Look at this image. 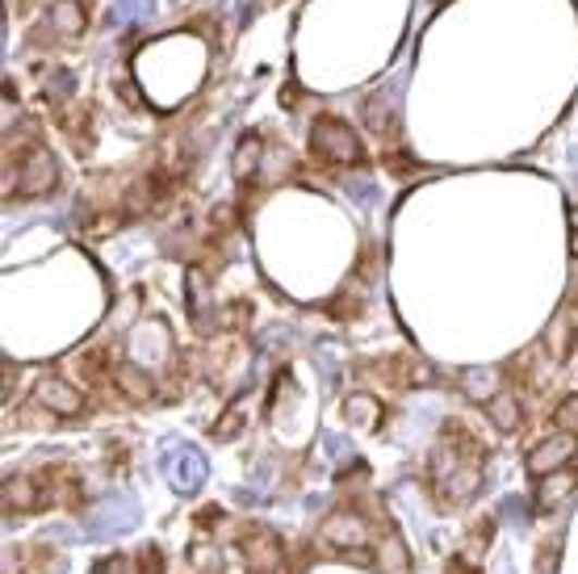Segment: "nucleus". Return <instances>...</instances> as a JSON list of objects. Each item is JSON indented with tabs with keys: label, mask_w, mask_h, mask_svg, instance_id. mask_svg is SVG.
<instances>
[{
	"label": "nucleus",
	"mask_w": 578,
	"mask_h": 574,
	"mask_svg": "<svg viewBox=\"0 0 578 574\" xmlns=\"http://www.w3.org/2000/svg\"><path fill=\"white\" fill-rule=\"evenodd\" d=\"M265 168V138L260 135H244V143L235 147V160H231V172L235 181H256Z\"/></svg>",
	"instance_id": "obj_15"
},
{
	"label": "nucleus",
	"mask_w": 578,
	"mask_h": 574,
	"mask_svg": "<svg viewBox=\"0 0 578 574\" xmlns=\"http://www.w3.org/2000/svg\"><path fill=\"white\" fill-rule=\"evenodd\" d=\"M462 386H466L469 399H495V394H499L495 374H482V369H469L466 378H462Z\"/></svg>",
	"instance_id": "obj_22"
},
{
	"label": "nucleus",
	"mask_w": 578,
	"mask_h": 574,
	"mask_svg": "<svg viewBox=\"0 0 578 574\" xmlns=\"http://www.w3.org/2000/svg\"><path fill=\"white\" fill-rule=\"evenodd\" d=\"M110 378L126 403H151V399H156V382L143 374V365H135V361H122Z\"/></svg>",
	"instance_id": "obj_12"
},
{
	"label": "nucleus",
	"mask_w": 578,
	"mask_h": 574,
	"mask_svg": "<svg viewBox=\"0 0 578 574\" xmlns=\"http://www.w3.org/2000/svg\"><path fill=\"white\" fill-rule=\"evenodd\" d=\"M239 549H244V566L248 574H281L285 546L269 524H244L239 528Z\"/></svg>",
	"instance_id": "obj_4"
},
{
	"label": "nucleus",
	"mask_w": 578,
	"mask_h": 574,
	"mask_svg": "<svg viewBox=\"0 0 578 574\" xmlns=\"http://www.w3.org/2000/svg\"><path fill=\"white\" fill-rule=\"evenodd\" d=\"M578 491V465H566V469H553L545 478H537V491H532V512H557L570 494Z\"/></svg>",
	"instance_id": "obj_10"
},
{
	"label": "nucleus",
	"mask_w": 578,
	"mask_h": 574,
	"mask_svg": "<svg viewBox=\"0 0 578 574\" xmlns=\"http://www.w3.org/2000/svg\"><path fill=\"white\" fill-rule=\"evenodd\" d=\"M4 508L9 512H42L47 499H42V487H38V474H13L4 483Z\"/></svg>",
	"instance_id": "obj_11"
},
{
	"label": "nucleus",
	"mask_w": 578,
	"mask_h": 574,
	"mask_svg": "<svg viewBox=\"0 0 578 574\" xmlns=\"http://www.w3.org/2000/svg\"><path fill=\"white\" fill-rule=\"evenodd\" d=\"M164 469L168 478H172V487L181 494L201 491V483H206V457L193 444H172L164 453Z\"/></svg>",
	"instance_id": "obj_6"
},
{
	"label": "nucleus",
	"mask_w": 578,
	"mask_h": 574,
	"mask_svg": "<svg viewBox=\"0 0 578 574\" xmlns=\"http://www.w3.org/2000/svg\"><path fill=\"white\" fill-rule=\"evenodd\" d=\"M9 4H13V0H9Z\"/></svg>",
	"instance_id": "obj_27"
},
{
	"label": "nucleus",
	"mask_w": 578,
	"mask_h": 574,
	"mask_svg": "<svg viewBox=\"0 0 578 574\" xmlns=\"http://www.w3.org/2000/svg\"><path fill=\"white\" fill-rule=\"evenodd\" d=\"M189 562L197 574H222V558H219V549H214V541H193Z\"/></svg>",
	"instance_id": "obj_19"
},
{
	"label": "nucleus",
	"mask_w": 578,
	"mask_h": 574,
	"mask_svg": "<svg viewBox=\"0 0 578 574\" xmlns=\"http://www.w3.org/2000/svg\"><path fill=\"white\" fill-rule=\"evenodd\" d=\"M59 185V160L42 143H26L9 164V197H47Z\"/></svg>",
	"instance_id": "obj_2"
},
{
	"label": "nucleus",
	"mask_w": 578,
	"mask_h": 574,
	"mask_svg": "<svg viewBox=\"0 0 578 574\" xmlns=\"http://www.w3.org/2000/svg\"><path fill=\"white\" fill-rule=\"evenodd\" d=\"M553 428L578 437V394H566V399L553 407Z\"/></svg>",
	"instance_id": "obj_21"
},
{
	"label": "nucleus",
	"mask_w": 578,
	"mask_h": 574,
	"mask_svg": "<svg viewBox=\"0 0 578 574\" xmlns=\"http://www.w3.org/2000/svg\"><path fill=\"white\" fill-rule=\"evenodd\" d=\"M84 4H88V0H84Z\"/></svg>",
	"instance_id": "obj_26"
},
{
	"label": "nucleus",
	"mask_w": 578,
	"mask_h": 574,
	"mask_svg": "<svg viewBox=\"0 0 578 574\" xmlns=\"http://www.w3.org/2000/svg\"><path fill=\"white\" fill-rule=\"evenodd\" d=\"M244 424H248V407H244V399H235V403L226 407V415L214 424V440H231Z\"/></svg>",
	"instance_id": "obj_20"
},
{
	"label": "nucleus",
	"mask_w": 578,
	"mask_h": 574,
	"mask_svg": "<svg viewBox=\"0 0 578 574\" xmlns=\"http://www.w3.org/2000/svg\"><path fill=\"white\" fill-rule=\"evenodd\" d=\"M34 407H42L56 419H72V415H84V394L63 378H42L34 390Z\"/></svg>",
	"instance_id": "obj_7"
},
{
	"label": "nucleus",
	"mask_w": 578,
	"mask_h": 574,
	"mask_svg": "<svg viewBox=\"0 0 578 574\" xmlns=\"http://www.w3.org/2000/svg\"><path fill=\"white\" fill-rule=\"evenodd\" d=\"M138 520V508L135 499H110V503H101V508H93L88 516H84V528H88V537H113V533H126V528H135Z\"/></svg>",
	"instance_id": "obj_8"
},
{
	"label": "nucleus",
	"mask_w": 578,
	"mask_h": 574,
	"mask_svg": "<svg viewBox=\"0 0 578 574\" xmlns=\"http://www.w3.org/2000/svg\"><path fill=\"white\" fill-rule=\"evenodd\" d=\"M310 151H315V160L335 164V168H348L365 160L360 138L353 135V126L340 122V118H315V126H310Z\"/></svg>",
	"instance_id": "obj_3"
},
{
	"label": "nucleus",
	"mask_w": 578,
	"mask_h": 574,
	"mask_svg": "<svg viewBox=\"0 0 578 574\" xmlns=\"http://www.w3.org/2000/svg\"><path fill=\"white\" fill-rule=\"evenodd\" d=\"M344 419L348 424H365V428H378L382 424V403L373 394H348L344 399Z\"/></svg>",
	"instance_id": "obj_18"
},
{
	"label": "nucleus",
	"mask_w": 578,
	"mask_h": 574,
	"mask_svg": "<svg viewBox=\"0 0 578 574\" xmlns=\"http://www.w3.org/2000/svg\"><path fill=\"white\" fill-rule=\"evenodd\" d=\"M482 462H487V449L482 440L469 432L462 419H448L444 424V437L436 440L428 469H423V487L428 494L448 508H462L474 494L482 491Z\"/></svg>",
	"instance_id": "obj_1"
},
{
	"label": "nucleus",
	"mask_w": 578,
	"mask_h": 574,
	"mask_svg": "<svg viewBox=\"0 0 578 574\" xmlns=\"http://www.w3.org/2000/svg\"><path fill=\"white\" fill-rule=\"evenodd\" d=\"M394 88H378V93H369L365 97V122H369V131H378V135H390L394 131Z\"/></svg>",
	"instance_id": "obj_16"
},
{
	"label": "nucleus",
	"mask_w": 578,
	"mask_h": 574,
	"mask_svg": "<svg viewBox=\"0 0 578 574\" xmlns=\"http://www.w3.org/2000/svg\"><path fill=\"white\" fill-rule=\"evenodd\" d=\"M138 574H164V549L147 546L138 553Z\"/></svg>",
	"instance_id": "obj_23"
},
{
	"label": "nucleus",
	"mask_w": 578,
	"mask_h": 574,
	"mask_svg": "<svg viewBox=\"0 0 578 574\" xmlns=\"http://www.w3.org/2000/svg\"><path fill=\"white\" fill-rule=\"evenodd\" d=\"M575 457H578V437H570V432H557V437H550V440H537V444L528 449L524 465H528V474L545 478V474H553V469L575 465Z\"/></svg>",
	"instance_id": "obj_5"
},
{
	"label": "nucleus",
	"mask_w": 578,
	"mask_h": 574,
	"mask_svg": "<svg viewBox=\"0 0 578 574\" xmlns=\"http://www.w3.org/2000/svg\"><path fill=\"white\" fill-rule=\"evenodd\" d=\"M487 419L495 424L503 437H512L516 428L524 424V411H520V399L512 394V390H499L495 399H487Z\"/></svg>",
	"instance_id": "obj_14"
},
{
	"label": "nucleus",
	"mask_w": 578,
	"mask_h": 574,
	"mask_svg": "<svg viewBox=\"0 0 578 574\" xmlns=\"http://www.w3.org/2000/svg\"><path fill=\"white\" fill-rule=\"evenodd\" d=\"M93 574H131V558H122V553H110V558H101Z\"/></svg>",
	"instance_id": "obj_24"
},
{
	"label": "nucleus",
	"mask_w": 578,
	"mask_h": 574,
	"mask_svg": "<svg viewBox=\"0 0 578 574\" xmlns=\"http://www.w3.org/2000/svg\"><path fill=\"white\" fill-rule=\"evenodd\" d=\"M545 353L553 361H566V356L575 353V319H570V310H562L550 323V331H545Z\"/></svg>",
	"instance_id": "obj_17"
},
{
	"label": "nucleus",
	"mask_w": 578,
	"mask_h": 574,
	"mask_svg": "<svg viewBox=\"0 0 578 574\" xmlns=\"http://www.w3.org/2000/svg\"><path fill=\"white\" fill-rule=\"evenodd\" d=\"M444 574H474V566H469L466 558H462V553H457V558H453V562H448V571Z\"/></svg>",
	"instance_id": "obj_25"
},
{
	"label": "nucleus",
	"mask_w": 578,
	"mask_h": 574,
	"mask_svg": "<svg viewBox=\"0 0 578 574\" xmlns=\"http://www.w3.org/2000/svg\"><path fill=\"white\" fill-rule=\"evenodd\" d=\"M47 29L63 38V42H72V38H81L84 29V0H56L51 4V13H47Z\"/></svg>",
	"instance_id": "obj_13"
},
{
	"label": "nucleus",
	"mask_w": 578,
	"mask_h": 574,
	"mask_svg": "<svg viewBox=\"0 0 578 574\" xmlns=\"http://www.w3.org/2000/svg\"><path fill=\"white\" fill-rule=\"evenodd\" d=\"M373 562L382 566V574H411V553H407V541L398 537V528L385 520V512L378 516V537H373Z\"/></svg>",
	"instance_id": "obj_9"
}]
</instances>
